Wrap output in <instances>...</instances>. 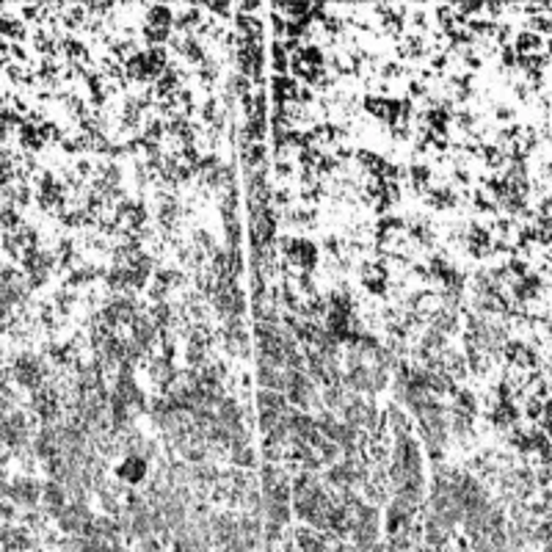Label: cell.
I'll return each instance as SVG.
<instances>
[{
    "instance_id": "6da1fadb",
    "label": "cell",
    "mask_w": 552,
    "mask_h": 552,
    "mask_svg": "<svg viewBox=\"0 0 552 552\" xmlns=\"http://www.w3.org/2000/svg\"><path fill=\"white\" fill-rule=\"evenodd\" d=\"M39 497H42V483L33 480L31 475L14 478L6 483V500L14 508H36Z\"/></svg>"
},
{
    "instance_id": "7a4b0ae2",
    "label": "cell",
    "mask_w": 552,
    "mask_h": 552,
    "mask_svg": "<svg viewBox=\"0 0 552 552\" xmlns=\"http://www.w3.org/2000/svg\"><path fill=\"white\" fill-rule=\"evenodd\" d=\"M147 464H150V461H144L141 456H133V453H130L125 461H122V467L116 470V475H119L122 483L136 486V483H141L144 475H147Z\"/></svg>"
},
{
    "instance_id": "3957f363",
    "label": "cell",
    "mask_w": 552,
    "mask_h": 552,
    "mask_svg": "<svg viewBox=\"0 0 552 552\" xmlns=\"http://www.w3.org/2000/svg\"><path fill=\"white\" fill-rule=\"evenodd\" d=\"M271 94H274V100L279 102V105H285V102H296L299 83H296L293 77H287V75H274V80H271Z\"/></svg>"
},
{
    "instance_id": "277c9868",
    "label": "cell",
    "mask_w": 552,
    "mask_h": 552,
    "mask_svg": "<svg viewBox=\"0 0 552 552\" xmlns=\"http://www.w3.org/2000/svg\"><path fill=\"white\" fill-rule=\"evenodd\" d=\"M257 406H260V412H276V414H285L290 409L285 392H274V390H260Z\"/></svg>"
},
{
    "instance_id": "5b68a950",
    "label": "cell",
    "mask_w": 552,
    "mask_h": 552,
    "mask_svg": "<svg viewBox=\"0 0 552 552\" xmlns=\"http://www.w3.org/2000/svg\"><path fill=\"white\" fill-rule=\"evenodd\" d=\"M514 50H517V55H536L541 50V36L533 31H519L514 39Z\"/></svg>"
},
{
    "instance_id": "8992f818",
    "label": "cell",
    "mask_w": 552,
    "mask_h": 552,
    "mask_svg": "<svg viewBox=\"0 0 552 552\" xmlns=\"http://www.w3.org/2000/svg\"><path fill=\"white\" fill-rule=\"evenodd\" d=\"M175 23V17H172V9H166V6H150L147 9V23L144 26H152V28H163V31H169V26Z\"/></svg>"
},
{
    "instance_id": "52a82bcc",
    "label": "cell",
    "mask_w": 552,
    "mask_h": 552,
    "mask_svg": "<svg viewBox=\"0 0 552 552\" xmlns=\"http://www.w3.org/2000/svg\"><path fill=\"white\" fill-rule=\"evenodd\" d=\"M265 514H268V522H276V525H285L293 517V511H290L287 502H271V500H265Z\"/></svg>"
},
{
    "instance_id": "ba28073f",
    "label": "cell",
    "mask_w": 552,
    "mask_h": 552,
    "mask_svg": "<svg viewBox=\"0 0 552 552\" xmlns=\"http://www.w3.org/2000/svg\"><path fill=\"white\" fill-rule=\"evenodd\" d=\"M271 70L276 75H285L290 70V55L282 50V42H274V48H271Z\"/></svg>"
},
{
    "instance_id": "9c48e42d",
    "label": "cell",
    "mask_w": 552,
    "mask_h": 552,
    "mask_svg": "<svg viewBox=\"0 0 552 552\" xmlns=\"http://www.w3.org/2000/svg\"><path fill=\"white\" fill-rule=\"evenodd\" d=\"M202 20H204V17H202V11L197 9V6H191V9H185V11H182V14L177 17L175 26L180 28V31H188V28L199 26Z\"/></svg>"
},
{
    "instance_id": "30bf717a",
    "label": "cell",
    "mask_w": 552,
    "mask_h": 552,
    "mask_svg": "<svg viewBox=\"0 0 552 552\" xmlns=\"http://www.w3.org/2000/svg\"><path fill=\"white\" fill-rule=\"evenodd\" d=\"M141 36H144V42H147V45H152V48H160V42H166V39H169V31L144 26L141 28Z\"/></svg>"
},
{
    "instance_id": "8fae6325",
    "label": "cell",
    "mask_w": 552,
    "mask_h": 552,
    "mask_svg": "<svg viewBox=\"0 0 552 552\" xmlns=\"http://www.w3.org/2000/svg\"><path fill=\"white\" fill-rule=\"evenodd\" d=\"M232 464H235V467H241V470H249V467H254V451H251L249 445H246V448L232 451Z\"/></svg>"
},
{
    "instance_id": "7c38bea8",
    "label": "cell",
    "mask_w": 552,
    "mask_h": 552,
    "mask_svg": "<svg viewBox=\"0 0 552 552\" xmlns=\"http://www.w3.org/2000/svg\"><path fill=\"white\" fill-rule=\"evenodd\" d=\"M282 423V414H276V412H260V428L268 434L271 428H276Z\"/></svg>"
},
{
    "instance_id": "4fadbf2b",
    "label": "cell",
    "mask_w": 552,
    "mask_h": 552,
    "mask_svg": "<svg viewBox=\"0 0 552 552\" xmlns=\"http://www.w3.org/2000/svg\"><path fill=\"white\" fill-rule=\"evenodd\" d=\"M381 75L387 77V80H390V77H403L406 75V67L398 64V61H390V64H384V67H381Z\"/></svg>"
},
{
    "instance_id": "5bb4252c",
    "label": "cell",
    "mask_w": 552,
    "mask_h": 552,
    "mask_svg": "<svg viewBox=\"0 0 552 552\" xmlns=\"http://www.w3.org/2000/svg\"><path fill=\"white\" fill-rule=\"evenodd\" d=\"M290 175H293V163L285 160V158H279V160H276V177H279V180H287Z\"/></svg>"
},
{
    "instance_id": "9a60e30c",
    "label": "cell",
    "mask_w": 552,
    "mask_h": 552,
    "mask_svg": "<svg viewBox=\"0 0 552 552\" xmlns=\"http://www.w3.org/2000/svg\"><path fill=\"white\" fill-rule=\"evenodd\" d=\"M412 97H426V83L423 80H412L409 83V100Z\"/></svg>"
},
{
    "instance_id": "2e32d148",
    "label": "cell",
    "mask_w": 552,
    "mask_h": 552,
    "mask_svg": "<svg viewBox=\"0 0 552 552\" xmlns=\"http://www.w3.org/2000/svg\"><path fill=\"white\" fill-rule=\"evenodd\" d=\"M290 197H293L290 188H279L276 194H271V199H274L276 204H290Z\"/></svg>"
},
{
    "instance_id": "e0dca14e",
    "label": "cell",
    "mask_w": 552,
    "mask_h": 552,
    "mask_svg": "<svg viewBox=\"0 0 552 552\" xmlns=\"http://www.w3.org/2000/svg\"><path fill=\"white\" fill-rule=\"evenodd\" d=\"M495 116H497L500 122H511V119H514V111H511L508 105H500V108L495 111Z\"/></svg>"
},
{
    "instance_id": "ac0fdd59",
    "label": "cell",
    "mask_w": 552,
    "mask_h": 552,
    "mask_svg": "<svg viewBox=\"0 0 552 552\" xmlns=\"http://www.w3.org/2000/svg\"><path fill=\"white\" fill-rule=\"evenodd\" d=\"M547 23H550L547 17H536V20H530V28H533V33H536V31H544V33H547V31H550Z\"/></svg>"
}]
</instances>
